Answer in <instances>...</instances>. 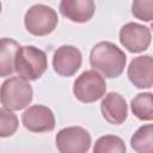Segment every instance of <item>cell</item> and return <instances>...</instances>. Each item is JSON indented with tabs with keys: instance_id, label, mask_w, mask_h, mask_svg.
Masks as SVG:
<instances>
[{
	"instance_id": "1",
	"label": "cell",
	"mask_w": 153,
	"mask_h": 153,
	"mask_svg": "<svg viewBox=\"0 0 153 153\" xmlns=\"http://www.w3.org/2000/svg\"><path fill=\"white\" fill-rule=\"evenodd\" d=\"M127 56L124 51L111 42L97 43L90 53V65L93 71L100 73L103 78H117L126 67Z\"/></svg>"
},
{
	"instance_id": "14",
	"label": "cell",
	"mask_w": 153,
	"mask_h": 153,
	"mask_svg": "<svg viewBox=\"0 0 153 153\" xmlns=\"http://www.w3.org/2000/svg\"><path fill=\"white\" fill-rule=\"evenodd\" d=\"M131 112L141 121L153 120V94L151 92H143L136 94L130 103Z\"/></svg>"
},
{
	"instance_id": "12",
	"label": "cell",
	"mask_w": 153,
	"mask_h": 153,
	"mask_svg": "<svg viewBox=\"0 0 153 153\" xmlns=\"http://www.w3.org/2000/svg\"><path fill=\"white\" fill-rule=\"evenodd\" d=\"M60 13L73 23H87L94 14L96 5L92 0H62Z\"/></svg>"
},
{
	"instance_id": "17",
	"label": "cell",
	"mask_w": 153,
	"mask_h": 153,
	"mask_svg": "<svg viewBox=\"0 0 153 153\" xmlns=\"http://www.w3.org/2000/svg\"><path fill=\"white\" fill-rule=\"evenodd\" d=\"M19 126L18 117L10 110L0 108V137L12 136Z\"/></svg>"
},
{
	"instance_id": "6",
	"label": "cell",
	"mask_w": 153,
	"mask_h": 153,
	"mask_svg": "<svg viewBox=\"0 0 153 153\" xmlns=\"http://www.w3.org/2000/svg\"><path fill=\"white\" fill-rule=\"evenodd\" d=\"M60 153H87L91 147V135L82 127H67L55 137Z\"/></svg>"
},
{
	"instance_id": "18",
	"label": "cell",
	"mask_w": 153,
	"mask_h": 153,
	"mask_svg": "<svg viewBox=\"0 0 153 153\" xmlns=\"http://www.w3.org/2000/svg\"><path fill=\"white\" fill-rule=\"evenodd\" d=\"M131 13L140 20L151 22L153 18V1H134L131 5Z\"/></svg>"
},
{
	"instance_id": "3",
	"label": "cell",
	"mask_w": 153,
	"mask_h": 153,
	"mask_svg": "<svg viewBox=\"0 0 153 153\" xmlns=\"http://www.w3.org/2000/svg\"><path fill=\"white\" fill-rule=\"evenodd\" d=\"M32 96L31 85L20 76H11L0 86V103L10 111L25 109L31 103Z\"/></svg>"
},
{
	"instance_id": "10",
	"label": "cell",
	"mask_w": 153,
	"mask_h": 153,
	"mask_svg": "<svg viewBox=\"0 0 153 153\" xmlns=\"http://www.w3.org/2000/svg\"><path fill=\"white\" fill-rule=\"evenodd\" d=\"M128 79L137 88H151L153 85V59L151 55L134 57L128 66Z\"/></svg>"
},
{
	"instance_id": "7",
	"label": "cell",
	"mask_w": 153,
	"mask_h": 153,
	"mask_svg": "<svg viewBox=\"0 0 153 153\" xmlns=\"http://www.w3.org/2000/svg\"><path fill=\"white\" fill-rule=\"evenodd\" d=\"M120 42L130 53H142L148 49L152 39L149 27L130 22L120 30Z\"/></svg>"
},
{
	"instance_id": "16",
	"label": "cell",
	"mask_w": 153,
	"mask_h": 153,
	"mask_svg": "<svg viewBox=\"0 0 153 153\" xmlns=\"http://www.w3.org/2000/svg\"><path fill=\"white\" fill-rule=\"evenodd\" d=\"M93 153H127L124 141L117 135H103L94 146Z\"/></svg>"
},
{
	"instance_id": "19",
	"label": "cell",
	"mask_w": 153,
	"mask_h": 153,
	"mask_svg": "<svg viewBox=\"0 0 153 153\" xmlns=\"http://www.w3.org/2000/svg\"><path fill=\"white\" fill-rule=\"evenodd\" d=\"M0 12H1V2H0Z\"/></svg>"
},
{
	"instance_id": "13",
	"label": "cell",
	"mask_w": 153,
	"mask_h": 153,
	"mask_svg": "<svg viewBox=\"0 0 153 153\" xmlns=\"http://www.w3.org/2000/svg\"><path fill=\"white\" fill-rule=\"evenodd\" d=\"M20 45L12 38H0V78L10 76L14 69V61L17 51Z\"/></svg>"
},
{
	"instance_id": "11",
	"label": "cell",
	"mask_w": 153,
	"mask_h": 153,
	"mask_svg": "<svg viewBox=\"0 0 153 153\" xmlns=\"http://www.w3.org/2000/svg\"><path fill=\"white\" fill-rule=\"evenodd\" d=\"M100 111L106 122L110 124H122L128 116V105L126 99L117 92H109L102 99Z\"/></svg>"
},
{
	"instance_id": "8",
	"label": "cell",
	"mask_w": 153,
	"mask_h": 153,
	"mask_svg": "<svg viewBox=\"0 0 153 153\" xmlns=\"http://www.w3.org/2000/svg\"><path fill=\"white\" fill-rule=\"evenodd\" d=\"M23 126L32 133H47L55 128V116L45 105H32L22 115Z\"/></svg>"
},
{
	"instance_id": "2",
	"label": "cell",
	"mask_w": 153,
	"mask_h": 153,
	"mask_svg": "<svg viewBox=\"0 0 153 153\" xmlns=\"http://www.w3.org/2000/svg\"><path fill=\"white\" fill-rule=\"evenodd\" d=\"M47 68V54L35 45H24L17 51L14 69L22 79L26 81L37 80L44 74Z\"/></svg>"
},
{
	"instance_id": "5",
	"label": "cell",
	"mask_w": 153,
	"mask_h": 153,
	"mask_svg": "<svg viewBox=\"0 0 153 153\" xmlns=\"http://www.w3.org/2000/svg\"><path fill=\"white\" fill-rule=\"evenodd\" d=\"M105 92V79L93 69L82 72L73 84V93L81 103H93L103 98Z\"/></svg>"
},
{
	"instance_id": "4",
	"label": "cell",
	"mask_w": 153,
	"mask_h": 153,
	"mask_svg": "<svg viewBox=\"0 0 153 153\" xmlns=\"http://www.w3.org/2000/svg\"><path fill=\"white\" fill-rule=\"evenodd\" d=\"M59 23L56 11L47 5L36 4L31 6L24 17L26 30L33 36H47L51 33Z\"/></svg>"
},
{
	"instance_id": "15",
	"label": "cell",
	"mask_w": 153,
	"mask_h": 153,
	"mask_svg": "<svg viewBox=\"0 0 153 153\" xmlns=\"http://www.w3.org/2000/svg\"><path fill=\"white\" fill-rule=\"evenodd\" d=\"M130 145L136 153H152L153 152V126H141L131 136Z\"/></svg>"
},
{
	"instance_id": "9",
	"label": "cell",
	"mask_w": 153,
	"mask_h": 153,
	"mask_svg": "<svg viewBox=\"0 0 153 153\" xmlns=\"http://www.w3.org/2000/svg\"><path fill=\"white\" fill-rule=\"evenodd\" d=\"M81 51L74 45L59 47L53 56V68L61 76H72L81 67Z\"/></svg>"
}]
</instances>
